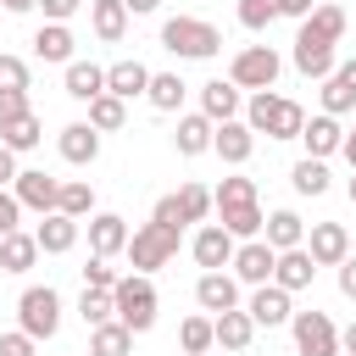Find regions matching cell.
<instances>
[{
	"mask_svg": "<svg viewBox=\"0 0 356 356\" xmlns=\"http://www.w3.org/2000/svg\"><path fill=\"white\" fill-rule=\"evenodd\" d=\"M289 334H295V356H339V328L328 312H295L289 317Z\"/></svg>",
	"mask_w": 356,
	"mask_h": 356,
	"instance_id": "cell-7",
	"label": "cell"
},
{
	"mask_svg": "<svg viewBox=\"0 0 356 356\" xmlns=\"http://www.w3.org/2000/svg\"><path fill=\"white\" fill-rule=\"evenodd\" d=\"M345 22H350L345 6H312V11L300 17V33H306V39H323V44H339V39H345Z\"/></svg>",
	"mask_w": 356,
	"mask_h": 356,
	"instance_id": "cell-24",
	"label": "cell"
},
{
	"mask_svg": "<svg viewBox=\"0 0 356 356\" xmlns=\"http://www.w3.org/2000/svg\"><path fill=\"white\" fill-rule=\"evenodd\" d=\"M261 239L273 245V250H295V245H306V222H300V211H267V222H261Z\"/></svg>",
	"mask_w": 356,
	"mask_h": 356,
	"instance_id": "cell-28",
	"label": "cell"
},
{
	"mask_svg": "<svg viewBox=\"0 0 356 356\" xmlns=\"http://www.w3.org/2000/svg\"><path fill=\"white\" fill-rule=\"evenodd\" d=\"M273 261H278V250L256 234V239H239V245H234V261H228V267H234V278H239V284H250V289H256V284H267V278H273Z\"/></svg>",
	"mask_w": 356,
	"mask_h": 356,
	"instance_id": "cell-9",
	"label": "cell"
},
{
	"mask_svg": "<svg viewBox=\"0 0 356 356\" xmlns=\"http://www.w3.org/2000/svg\"><path fill=\"white\" fill-rule=\"evenodd\" d=\"M339 295H345V300H356V256H345V261H339Z\"/></svg>",
	"mask_w": 356,
	"mask_h": 356,
	"instance_id": "cell-51",
	"label": "cell"
},
{
	"mask_svg": "<svg viewBox=\"0 0 356 356\" xmlns=\"http://www.w3.org/2000/svg\"><path fill=\"white\" fill-rule=\"evenodd\" d=\"M111 312H117V323H122V328L150 334V328H156V312H161L150 273H122V278L111 284Z\"/></svg>",
	"mask_w": 356,
	"mask_h": 356,
	"instance_id": "cell-1",
	"label": "cell"
},
{
	"mask_svg": "<svg viewBox=\"0 0 356 356\" xmlns=\"http://www.w3.org/2000/svg\"><path fill=\"white\" fill-rule=\"evenodd\" d=\"M22 167H17V150H6L0 145V189H11V178H17Z\"/></svg>",
	"mask_w": 356,
	"mask_h": 356,
	"instance_id": "cell-52",
	"label": "cell"
},
{
	"mask_svg": "<svg viewBox=\"0 0 356 356\" xmlns=\"http://www.w3.org/2000/svg\"><path fill=\"white\" fill-rule=\"evenodd\" d=\"M89 250H95V256H117V250H128V217H117V211H95V217H89Z\"/></svg>",
	"mask_w": 356,
	"mask_h": 356,
	"instance_id": "cell-20",
	"label": "cell"
},
{
	"mask_svg": "<svg viewBox=\"0 0 356 356\" xmlns=\"http://www.w3.org/2000/svg\"><path fill=\"white\" fill-rule=\"evenodd\" d=\"M245 312H250V323H256V328H278V323H289V317H295V306H289V289H278L273 278L250 289V306H245Z\"/></svg>",
	"mask_w": 356,
	"mask_h": 356,
	"instance_id": "cell-13",
	"label": "cell"
},
{
	"mask_svg": "<svg viewBox=\"0 0 356 356\" xmlns=\"http://www.w3.org/2000/svg\"><path fill=\"white\" fill-rule=\"evenodd\" d=\"M56 150H61V161L89 167V161L100 156V134H95L89 122H67V128H61V139H56Z\"/></svg>",
	"mask_w": 356,
	"mask_h": 356,
	"instance_id": "cell-23",
	"label": "cell"
},
{
	"mask_svg": "<svg viewBox=\"0 0 356 356\" xmlns=\"http://www.w3.org/2000/svg\"><path fill=\"white\" fill-rule=\"evenodd\" d=\"M278 72H284V61H278V50L273 44H245V50H234V61H228V83H239V89H273L278 83Z\"/></svg>",
	"mask_w": 356,
	"mask_h": 356,
	"instance_id": "cell-6",
	"label": "cell"
},
{
	"mask_svg": "<svg viewBox=\"0 0 356 356\" xmlns=\"http://www.w3.org/2000/svg\"><path fill=\"white\" fill-rule=\"evenodd\" d=\"M339 356H356V323H350V328H339Z\"/></svg>",
	"mask_w": 356,
	"mask_h": 356,
	"instance_id": "cell-56",
	"label": "cell"
},
{
	"mask_svg": "<svg viewBox=\"0 0 356 356\" xmlns=\"http://www.w3.org/2000/svg\"><path fill=\"white\" fill-rule=\"evenodd\" d=\"M306 250H312L317 267H339V261L350 256V234H345V222H312V228H306Z\"/></svg>",
	"mask_w": 356,
	"mask_h": 356,
	"instance_id": "cell-12",
	"label": "cell"
},
{
	"mask_svg": "<svg viewBox=\"0 0 356 356\" xmlns=\"http://www.w3.org/2000/svg\"><path fill=\"white\" fill-rule=\"evenodd\" d=\"M128 350H134V328H122L117 317L89 328V356H128Z\"/></svg>",
	"mask_w": 356,
	"mask_h": 356,
	"instance_id": "cell-33",
	"label": "cell"
},
{
	"mask_svg": "<svg viewBox=\"0 0 356 356\" xmlns=\"http://www.w3.org/2000/svg\"><path fill=\"white\" fill-rule=\"evenodd\" d=\"M78 317H83L89 328H95V323H111V317H117V312H111V289H83V295H78Z\"/></svg>",
	"mask_w": 356,
	"mask_h": 356,
	"instance_id": "cell-42",
	"label": "cell"
},
{
	"mask_svg": "<svg viewBox=\"0 0 356 356\" xmlns=\"http://www.w3.org/2000/svg\"><path fill=\"white\" fill-rule=\"evenodd\" d=\"M211 339H217L222 350H245V345L256 339V323H250V312H245V306H228V312H217V317H211Z\"/></svg>",
	"mask_w": 356,
	"mask_h": 356,
	"instance_id": "cell-21",
	"label": "cell"
},
{
	"mask_svg": "<svg viewBox=\"0 0 356 356\" xmlns=\"http://www.w3.org/2000/svg\"><path fill=\"white\" fill-rule=\"evenodd\" d=\"M211 150H217L228 167H245V161H250V150H256V134H250V122H245V117H228V122H217V128H211Z\"/></svg>",
	"mask_w": 356,
	"mask_h": 356,
	"instance_id": "cell-11",
	"label": "cell"
},
{
	"mask_svg": "<svg viewBox=\"0 0 356 356\" xmlns=\"http://www.w3.org/2000/svg\"><path fill=\"white\" fill-rule=\"evenodd\" d=\"M295 72L300 78H328L334 72V44H323V39H306V33H295Z\"/></svg>",
	"mask_w": 356,
	"mask_h": 356,
	"instance_id": "cell-26",
	"label": "cell"
},
{
	"mask_svg": "<svg viewBox=\"0 0 356 356\" xmlns=\"http://www.w3.org/2000/svg\"><path fill=\"white\" fill-rule=\"evenodd\" d=\"M195 300H200V312H211V317H217V312L239 306V278H234V273H222V267H217V273H200V278H195Z\"/></svg>",
	"mask_w": 356,
	"mask_h": 356,
	"instance_id": "cell-17",
	"label": "cell"
},
{
	"mask_svg": "<svg viewBox=\"0 0 356 356\" xmlns=\"http://www.w3.org/2000/svg\"><path fill=\"white\" fill-rule=\"evenodd\" d=\"M178 345H184V356H200V350H211L217 339H211V317L200 312V317H184L178 323Z\"/></svg>",
	"mask_w": 356,
	"mask_h": 356,
	"instance_id": "cell-41",
	"label": "cell"
},
{
	"mask_svg": "<svg viewBox=\"0 0 356 356\" xmlns=\"http://www.w3.org/2000/svg\"><path fill=\"white\" fill-rule=\"evenodd\" d=\"M184 95H189V83H184L178 72H150V83H145V100H150L156 111H178Z\"/></svg>",
	"mask_w": 356,
	"mask_h": 356,
	"instance_id": "cell-34",
	"label": "cell"
},
{
	"mask_svg": "<svg viewBox=\"0 0 356 356\" xmlns=\"http://www.w3.org/2000/svg\"><path fill=\"white\" fill-rule=\"evenodd\" d=\"M245 122H250V134L295 139V134H300V122H306V111H300L289 95H278V89H256V95H250V106H245Z\"/></svg>",
	"mask_w": 356,
	"mask_h": 356,
	"instance_id": "cell-3",
	"label": "cell"
},
{
	"mask_svg": "<svg viewBox=\"0 0 356 356\" xmlns=\"http://www.w3.org/2000/svg\"><path fill=\"white\" fill-rule=\"evenodd\" d=\"M161 50H172L178 61H211L222 50V28L206 17H167L161 22Z\"/></svg>",
	"mask_w": 356,
	"mask_h": 356,
	"instance_id": "cell-2",
	"label": "cell"
},
{
	"mask_svg": "<svg viewBox=\"0 0 356 356\" xmlns=\"http://www.w3.org/2000/svg\"><path fill=\"white\" fill-rule=\"evenodd\" d=\"M128 6V17H150V11H161V0H122Z\"/></svg>",
	"mask_w": 356,
	"mask_h": 356,
	"instance_id": "cell-54",
	"label": "cell"
},
{
	"mask_svg": "<svg viewBox=\"0 0 356 356\" xmlns=\"http://www.w3.org/2000/svg\"><path fill=\"white\" fill-rule=\"evenodd\" d=\"M211 128H217V122H211L206 111H184V117H178V134H172V150H178V156H206V150H211Z\"/></svg>",
	"mask_w": 356,
	"mask_h": 356,
	"instance_id": "cell-22",
	"label": "cell"
},
{
	"mask_svg": "<svg viewBox=\"0 0 356 356\" xmlns=\"http://www.w3.org/2000/svg\"><path fill=\"white\" fill-rule=\"evenodd\" d=\"M11 228H22V206L11 189H0V234H11Z\"/></svg>",
	"mask_w": 356,
	"mask_h": 356,
	"instance_id": "cell-49",
	"label": "cell"
},
{
	"mask_svg": "<svg viewBox=\"0 0 356 356\" xmlns=\"http://www.w3.org/2000/svg\"><path fill=\"white\" fill-rule=\"evenodd\" d=\"M273 22H278V6H273V0H239V28L267 33Z\"/></svg>",
	"mask_w": 356,
	"mask_h": 356,
	"instance_id": "cell-43",
	"label": "cell"
},
{
	"mask_svg": "<svg viewBox=\"0 0 356 356\" xmlns=\"http://www.w3.org/2000/svg\"><path fill=\"white\" fill-rule=\"evenodd\" d=\"M39 139H44V122H39L33 111H22V117L0 122V145H6V150H17V156H22V150H33Z\"/></svg>",
	"mask_w": 356,
	"mask_h": 356,
	"instance_id": "cell-35",
	"label": "cell"
},
{
	"mask_svg": "<svg viewBox=\"0 0 356 356\" xmlns=\"http://www.w3.org/2000/svg\"><path fill=\"white\" fill-rule=\"evenodd\" d=\"M200 356H211V350H200Z\"/></svg>",
	"mask_w": 356,
	"mask_h": 356,
	"instance_id": "cell-59",
	"label": "cell"
},
{
	"mask_svg": "<svg viewBox=\"0 0 356 356\" xmlns=\"http://www.w3.org/2000/svg\"><path fill=\"white\" fill-rule=\"evenodd\" d=\"M145 83H150V67L145 61H111L106 67V95H117V100L145 95Z\"/></svg>",
	"mask_w": 356,
	"mask_h": 356,
	"instance_id": "cell-30",
	"label": "cell"
},
{
	"mask_svg": "<svg viewBox=\"0 0 356 356\" xmlns=\"http://www.w3.org/2000/svg\"><path fill=\"white\" fill-rule=\"evenodd\" d=\"M300 145H306V156H317V161H328L334 150H339V139H345V128H339V117H328V111H317V117H306L300 122V134H295Z\"/></svg>",
	"mask_w": 356,
	"mask_h": 356,
	"instance_id": "cell-15",
	"label": "cell"
},
{
	"mask_svg": "<svg viewBox=\"0 0 356 356\" xmlns=\"http://www.w3.org/2000/svg\"><path fill=\"white\" fill-rule=\"evenodd\" d=\"M89 28L100 44H117L128 33V6L122 0H89Z\"/></svg>",
	"mask_w": 356,
	"mask_h": 356,
	"instance_id": "cell-29",
	"label": "cell"
},
{
	"mask_svg": "<svg viewBox=\"0 0 356 356\" xmlns=\"http://www.w3.org/2000/svg\"><path fill=\"white\" fill-rule=\"evenodd\" d=\"M11 195H17V206L22 211H56V195H61V178H50V172H39V167H22L17 178H11Z\"/></svg>",
	"mask_w": 356,
	"mask_h": 356,
	"instance_id": "cell-8",
	"label": "cell"
},
{
	"mask_svg": "<svg viewBox=\"0 0 356 356\" xmlns=\"http://www.w3.org/2000/svg\"><path fill=\"white\" fill-rule=\"evenodd\" d=\"M289 184H295V195H328V161H317V156H300L295 167H289Z\"/></svg>",
	"mask_w": 356,
	"mask_h": 356,
	"instance_id": "cell-37",
	"label": "cell"
},
{
	"mask_svg": "<svg viewBox=\"0 0 356 356\" xmlns=\"http://www.w3.org/2000/svg\"><path fill=\"white\" fill-rule=\"evenodd\" d=\"M78 6H83V0H39L44 22H72V17H78Z\"/></svg>",
	"mask_w": 356,
	"mask_h": 356,
	"instance_id": "cell-48",
	"label": "cell"
},
{
	"mask_svg": "<svg viewBox=\"0 0 356 356\" xmlns=\"http://www.w3.org/2000/svg\"><path fill=\"white\" fill-rule=\"evenodd\" d=\"M345 195H350V206H356V167H350V178H345Z\"/></svg>",
	"mask_w": 356,
	"mask_h": 356,
	"instance_id": "cell-58",
	"label": "cell"
},
{
	"mask_svg": "<svg viewBox=\"0 0 356 356\" xmlns=\"http://www.w3.org/2000/svg\"><path fill=\"white\" fill-rule=\"evenodd\" d=\"M28 61L22 56H0V89H28Z\"/></svg>",
	"mask_w": 356,
	"mask_h": 356,
	"instance_id": "cell-45",
	"label": "cell"
},
{
	"mask_svg": "<svg viewBox=\"0 0 356 356\" xmlns=\"http://www.w3.org/2000/svg\"><path fill=\"white\" fill-rule=\"evenodd\" d=\"M22 111H33V106H28V89H0V122H11V117H22Z\"/></svg>",
	"mask_w": 356,
	"mask_h": 356,
	"instance_id": "cell-47",
	"label": "cell"
},
{
	"mask_svg": "<svg viewBox=\"0 0 356 356\" xmlns=\"http://www.w3.org/2000/svg\"><path fill=\"white\" fill-rule=\"evenodd\" d=\"M234 234L222 228V222H206L195 239H189V256H195V267H206V273H217V267H228L234 261Z\"/></svg>",
	"mask_w": 356,
	"mask_h": 356,
	"instance_id": "cell-10",
	"label": "cell"
},
{
	"mask_svg": "<svg viewBox=\"0 0 356 356\" xmlns=\"http://www.w3.org/2000/svg\"><path fill=\"white\" fill-rule=\"evenodd\" d=\"M122 122H128V100H117V95L100 89V95L89 100V128H95V134H117Z\"/></svg>",
	"mask_w": 356,
	"mask_h": 356,
	"instance_id": "cell-36",
	"label": "cell"
},
{
	"mask_svg": "<svg viewBox=\"0 0 356 356\" xmlns=\"http://www.w3.org/2000/svg\"><path fill=\"white\" fill-rule=\"evenodd\" d=\"M172 206H178V222L189 228V222H206L211 217V189L206 184H184L178 195H172Z\"/></svg>",
	"mask_w": 356,
	"mask_h": 356,
	"instance_id": "cell-39",
	"label": "cell"
},
{
	"mask_svg": "<svg viewBox=\"0 0 356 356\" xmlns=\"http://www.w3.org/2000/svg\"><path fill=\"white\" fill-rule=\"evenodd\" d=\"M11 17H28V11H39V0H0Z\"/></svg>",
	"mask_w": 356,
	"mask_h": 356,
	"instance_id": "cell-55",
	"label": "cell"
},
{
	"mask_svg": "<svg viewBox=\"0 0 356 356\" xmlns=\"http://www.w3.org/2000/svg\"><path fill=\"white\" fill-rule=\"evenodd\" d=\"M0 356H39V339L22 334V328H11V334H0Z\"/></svg>",
	"mask_w": 356,
	"mask_h": 356,
	"instance_id": "cell-46",
	"label": "cell"
},
{
	"mask_svg": "<svg viewBox=\"0 0 356 356\" xmlns=\"http://www.w3.org/2000/svg\"><path fill=\"white\" fill-rule=\"evenodd\" d=\"M356 106V56L350 61H334V72L323 78V111L328 117H345Z\"/></svg>",
	"mask_w": 356,
	"mask_h": 356,
	"instance_id": "cell-18",
	"label": "cell"
},
{
	"mask_svg": "<svg viewBox=\"0 0 356 356\" xmlns=\"http://www.w3.org/2000/svg\"><path fill=\"white\" fill-rule=\"evenodd\" d=\"M273 6H278V17H295V22H300V17H306L317 0H273Z\"/></svg>",
	"mask_w": 356,
	"mask_h": 356,
	"instance_id": "cell-53",
	"label": "cell"
},
{
	"mask_svg": "<svg viewBox=\"0 0 356 356\" xmlns=\"http://www.w3.org/2000/svg\"><path fill=\"white\" fill-rule=\"evenodd\" d=\"M178 256V228H167V222H139L134 234H128V267L134 273H156V267H167Z\"/></svg>",
	"mask_w": 356,
	"mask_h": 356,
	"instance_id": "cell-4",
	"label": "cell"
},
{
	"mask_svg": "<svg viewBox=\"0 0 356 356\" xmlns=\"http://www.w3.org/2000/svg\"><path fill=\"white\" fill-rule=\"evenodd\" d=\"M117 278H122V273L111 267V256H95V250H89V261H83V289H111Z\"/></svg>",
	"mask_w": 356,
	"mask_h": 356,
	"instance_id": "cell-44",
	"label": "cell"
},
{
	"mask_svg": "<svg viewBox=\"0 0 356 356\" xmlns=\"http://www.w3.org/2000/svg\"><path fill=\"white\" fill-rule=\"evenodd\" d=\"M33 261H39V239L33 234H22V228L0 234V273H28Z\"/></svg>",
	"mask_w": 356,
	"mask_h": 356,
	"instance_id": "cell-31",
	"label": "cell"
},
{
	"mask_svg": "<svg viewBox=\"0 0 356 356\" xmlns=\"http://www.w3.org/2000/svg\"><path fill=\"white\" fill-rule=\"evenodd\" d=\"M78 234H83V222H78V217H67V211H44V222L33 228L39 256H67V250L78 245Z\"/></svg>",
	"mask_w": 356,
	"mask_h": 356,
	"instance_id": "cell-14",
	"label": "cell"
},
{
	"mask_svg": "<svg viewBox=\"0 0 356 356\" xmlns=\"http://www.w3.org/2000/svg\"><path fill=\"white\" fill-rule=\"evenodd\" d=\"M250 200H256V178H245V172H234L211 189V211L217 206H250Z\"/></svg>",
	"mask_w": 356,
	"mask_h": 356,
	"instance_id": "cell-40",
	"label": "cell"
},
{
	"mask_svg": "<svg viewBox=\"0 0 356 356\" xmlns=\"http://www.w3.org/2000/svg\"><path fill=\"white\" fill-rule=\"evenodd\" d=\"M150 217H156V222H167V228H178V234H184V222H178V206H172V195H161V200H156V211H150Z\"/></svg>",
	"mask_w": 356,
	"mask_h": 356,
	"instance_id": "cell-50",
	"label": "cell"
},
{
	"mask_svg": "<svg viewBox=\"0 0 356 356\" xmlns=\"http://www.w3.org/2000/svg\"><path fill=\"white\" fill-rule=\"evenodd\" d=\"M56 211H67V217L89 222V217H95V189H89L83 178H67V184H61V195H56Z\"/></svg>",
	"mask_w": 356,
	"mask_h": 356,
	"instance_id": "cell-38",
	"label": "cell"
},
{
	"mask_svg": "<svg viewBox=\"0 0 356 356\" xmlns=\"http://www.w3.org/2000/svg\"><path fill=\"white\" fill-rule=\"evenodd\" d=\"M312 278H317V261H312V250L306 245H295V250H278V261H273V284L278 289H312Z\"/></svg>",
	"mask_w": 356,
	"mask_h": 356,
	"instance_id": "cell-16",
	"label": "cell"
},
{
	"mask_svg": "<svg viewBox=\"0 0 356 356\" xmlns=\"http://www.w3.org/2000/svg\"><path fill=\"white\" fill-rule=\"evenodd\" d=\"M72 50H78V39H72V28H67V22H44V28L33 33V56H39V61L67 67V61H72Z\"/></svg>",
	"mask_w": 356,
	"mask_h": 356,
	"instance_id": "cell-25",
	"label": "cell"
},
{
	"mask_svg": "<svg viewBox=\"0 0 356 356\" xmlns=\"http://www.w3.org/2000/svg\"><path fill=\"white\" fill-rule=\"evenodd\" d=\"M239 106H245V89H239V83H228V78H211V83H200V111H206L211 122H228V117H239Z\"/></svg>",
	"mask_w": 356,
	"mask_h": 356,
	"instance_id": "cell-19",
	"label": "cell"
},
{
	"mask_svg": "<svg viewBox=\"0 0 356 356\" xmlns=\"http://www.w3.org/2000/svg\"><path fill=\"white\" fill-rule=\"evenodd\" d=\"M339 156L356 167V128H345V139H339Z\"/></svg>",
	"mask_w": 356,
	"mask_h": 356,
	"instance_id": "cell-57",
	"label": "cell"
},
{
	"mask_svg": "<svg viewBox=\"0 0 356 356\" xmlns=\"http://www.w3.org/2000/svg\"><path fill=\"white\" fill-rule=\"evenodd\" d=\"M61 89H67L72 100H83V106H89V100L106 89V67H95V61H78V56H72V61H67V72H61Z\"/></svg>",
	"mask_w": 356,
	"mask_h": 356,
	"instance_id": "cell-27",
	"label": "cell"
},
{
	"mask_svg": "<svg viewBox=\"0 0 356 356\" xmlns=\"http://www.w3.org/2000/svg\"><path fill=\"white\" fill-rule=\"evenodd\" d=\"M217 222H222L234 239H256L261 222H267V211H261V200H250V206H217Z\"/></svg>",
	"mask_w": 356,
	"mask_h": 356,
	"instance_id": "cell-32",
	"label": "cell"
},
{
	"mask_svg": "<svg viewBox=\"0 0 356 356\" xmlns=\"http://www.w3.org/2000/svg\"><path fill=\"white\" fill-rule=\"evenodd\" d=\"M17 328L33 334V339H56V328H61V295L50 284H28L17 295Z\"/></svg>",
	"mask_w": 356,
	"mask_h": 356,
	"instance_id": "cell-5",
	"label": "cell"
}]
</instances>
